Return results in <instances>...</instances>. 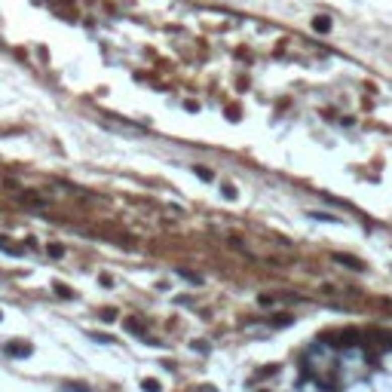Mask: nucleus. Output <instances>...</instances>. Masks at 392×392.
<instances>
[{"label":"nucleus","mask_w":392,"mask_h":392,"mask_svg":"<svg viewBox=\"0 0 392 392\" xmlns=\"http://www.w3.org/2000/svg\"><path fill=\"white\" fill-rule=\"evenodd\" d=\"M141 386H144L147 392H160V383H156V380H144Z\"/></svg>","instance_id":"obj_2"},{"label":"nucleus","mask_w":392,"mask_h":392,"mask_svg":"<svg viewBox=\"0 0 392 392\" xmlns=\"http://www.w3.org/2000/svg\"><path fill=\"white\" fill-rule=\"evenodd\" d=\"M7 352H10V356H16V359H25V356H31V346L19 340V343H10V346H7Z\"/></svg>","instance_id":"obj_1"}]
</instances>
